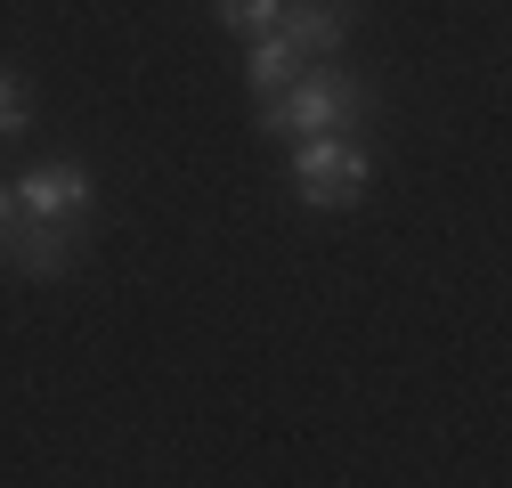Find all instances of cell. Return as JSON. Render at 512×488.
<instances>
[{
  "label": "cell",
  "instance_id": "obj_5",
  "mask_svg": "<svg viewBox=\"0 0 512 488\" xmlns=\"http://www.w3.org/2000/svg\"><path fill=\"white\" fill-rule=\"evenodd\" d=\"M350 9L358 0H285L277 33H285V49L301 57V66H317V57H334L350 41Z\"/></svg>",
  "mask_w": 512,
  "mask_h": 488
},
{
  "label": "cell",
  "instance_id": "obj_2",
  "mask_svg": "<svg viewBox=\"0 0 512 488\" xmlns=\"http://www.w3.org/2000/svg\"><path fill=\"white\" fill-rule=\"evenodd\" d=\"M366 188H374V163H366L358 139H334V131L293 139V196L309 212H350Z\"/></svg>",
  "mask_w": 512,
  "mask_h": 488
},
{
  "label": "cell",
  "instance_id": "obj_3",
  "mask_svg": "<svg viewBox=\"0 0 512 488\" xmlns=\"http://www.w3.org/2000/svg\"><path fill=\"white\" fill-rule=\"evenodd\" d=\"M82 261V220H41V212H17L9 244H0V269H17L33 285H57V277H74Z\"/></svg>",
  "mask_w": 512,
  "mask_h": 488
},
{
  "label": "cell",
  "instance_id": "obj_9",
  "mask_svg": "<svg viewBox=\"0 0 512 488\" xmlns=\"http://www.w3.org/2000/svg\"><path fill=\"white\" fill-rule=\"evenodd\" d=\"M9 228H17V188L0 179V244H9Z\"/></svg>",
  "mask_w": 512,
  "mask_h": 488
},
{
  "label": "cell",
  "instance_id": "obj_6",
  "mask_svg": "<svg viewBox=\"0 0 512 488\" xmlns=\"http://www.w3.org/2000/svg\"><path fill=\"white\" fill-rule=\"evenodd\" d=\"M293 74H301V57H293V49H285V33L269 25L261 41H252V57H244V82L261 90V98H277V90H285Z\"/></svg>",
  "mask_w": 512,
  "mask_h": 488
},
{
  "label": "cell",
  "instance_id": "obj_4",
  "mask_svg": "<svg viewBox=\"0 0 512 488\" xmlns=\"http://www.w3.org/2000/svg\"><path fill=\"white\" fill-rule=\"evenodd\" d=\"M9 188H17V212H41V220H82L98 204V179L82 163H33V171L9 179Z\"/></svg>",
  "mask_w": 512,
  "mask_h": 488
},
{
  "label": "cell",
  "instance_id": "obj_8",
  "mask_svg": "<svg viewBox=\"0 0 512 488\" xmlns=\"http://www.w3.org/2000/svg\"><path fill=\"white\" fill-rule=\"evenodd\" d=\"M33 131V90L9 74V66H0V147H17Z\"/></svg>",
  "mask_w": 512,
  "mask_h": 488
},
{
  "label": "cell",
  "instance_id": "obj_1",
  "mask_svg": "<svg viewBox=\"0 0 512 488\" xmlns=\"http://www.w3.org/2000/svg\"><path fill=\"white\" fill-rule=\"evenodd\" d=\"M366 82L342 74L334 57H317V66H301L277 98H261V139H317V131H334V139H358L366 131Z\"/></svg>",
  "mask_w": 512,
  "mask_h": 488
},
{
  "label": "cell",
  "instance_id": "obj_7",
  "mask_svg": "<svg viewBox=\"0 0 512 488\" xmlns=\"http://www.w3.org/2000/svg\"><path fill=\"white\" fill-rule=\"evenodd\" d=\"M212 17H220L228 33H244V41H261V33L285 17V0H212Z\"/></svg>",
  "mask_w": 512,
  "mask_h": 488
}]
</instances>
